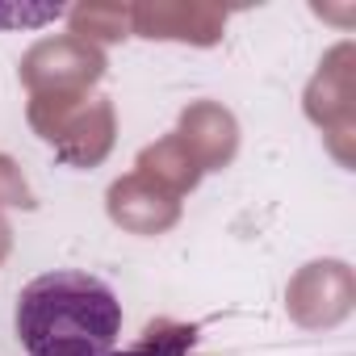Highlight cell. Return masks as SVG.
Masks as SVG:
<instances>
[{
	"instance_id": "cell-3",
	"label": "cell",
	"mask_w": 356,
	"mask_h": 356,
	"mask_svg": "<svg viewBox=\"0 0 356 356\" xmlns=\"http://www.w3.org/2000/svg\"><path fill=\"white\" fill-rule=\"evenodd\" d=\"M109 356H113V352H109Z\"/></svg>"
},
{
	"instance_id": "cell-2",
	"label": "cell",
	"mask_w": 356,
	"mask_h": 356,
	"mask_svg": "<svg viewBox=\"0 0 356 356\" xmlns=\"http://www.w3.org/2000/svg\"><path fill=\"white\" fill-rule=\"evenodd\" d=\"M59 13H63V9H34V13H22V17L13 13V17H0V26H5V22H22V26H26V22H51V17H59Z\"/></svg>"
},
{
	"instance_id": "cell-1",
	"label": "cell",
	"mask_w": 356,
	"mask_h": 356,
	"mask_svg": "<svg viewBox=\"0 0 356 356\" xmlns=\"http://www.w3.org/2000/svg\"><path fill=\"white\" fill-rule=\"evenodd\" d=\"M13 327L26 356H109L122 335V302L101 277L55 268L17 293Z\"/></svg>"
}]
</instances>
